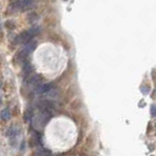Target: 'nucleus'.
I'll return each instance as SVG.
<instances>
[{
    "instance_id": "0eeeda50",
    "label": "nucleus",
    "mask_w": 156,
    "mask_h": 156,
    "mask_svg": "<svg viewBox=\"0 0 156 156\" xmlns=\"http://www.w3.org/2000/svg\"><path fill=\"white\" fill-rule=\"evenodd\" d=\"M41 82H42V76L41 75H33L31 78L28 80V83L29 85H32V86H39V85H41Z\"/></svg>"
},
{
    "instance_id": "ddd939ff",
    "label": "nucleus",
    "mask_w": 156,
    "mask_h": 156,
    "mask_svg": "<svg viewBox=\"0 0 156 156\" xmlns=\"http://www.w3.org/2000/svg\"><path fill=\"white\" fill-rule=\"evenodd\" d=\"M140 91H142L143 94H147V93H149V91H150V87H148V86H142V88H140Z\"/></svg>"
},
{
    "instance_id": "f03ea898",
    "label": "nucleus",
    "mask_w": 156,
    "mask_h": 156,
    "mask_svg": "<svg viewBox=\"0 0 156 156\" xmlns=\"http://www.w3.org/2000/svg\"><path fill=\"white\" fill-rule=\"evenodd\" d=\"M39 27L34 26L32 28H30L26 31H23L22 33H20L15 39V43L16 44H26L27 42H29L31 39L36 36L39 33Z\"/></svg>"
},
{
    "instance_id": "9d476101",
    "label": "nucleus",
    "mask_w": 156,
    "mask_h": 156,
    "mask_svg": "<svg viewBox=\"0 0 156 156\" xmlns=\"http://www.w3.org/2000/svg\"><path fill=\"white\" fill-rule=\"evenodd\" d=\"M32 156H51V151L48 149H38L36 150L34 153L32 154Z\"/></svg>"
},
{
    "instance_id": "2eb2a0df",
    "label": "nucleus",
    "mask_w": 156,
    "mask_h": 156,
    "mask_svg": "<svg viewBox=\"0 0 156 156\" xmlns=\"http://www.w3.org/2000/svg\"><path fill=\"white\" fill-rule=\"evenodd\" d=\"M1 87H2V82L0 81V89H1Z\"/></svg>"
},
{
    "instance_id": "f8f14e48",
    "label": "nucleus",
    "mask_w": 156,
    "mask_h": 156,
    "mask_svg": "<svg viewBox=\"0 0 156 156\" xmlns=\"http://www.w3.org/2000/svg\"><path fill=\"white\" fill-rule=\"evenodd\" d=\"M0 117H1L3 120H9L11 117V112H10V109L9 108H4L3 110L0 113Z\"/></svg>"
},
{
    "instance_id": "4468645a",
    "label": "nucleus",
    "mask_w": 156,
    "mask_h": 156,
    "mask_svg": "<svg viewBox=\"0 0 156 156\" xmlns=\"http://www.w3.org/2000/svg\"><path fill=\"white\" fill-rule=\"evenodd\" d=\"M151 115L153 116V117L155 116V105H151Z\"/></svg>"
},
{
    "instance_id": "1a4fd4ad",
    "label": "nucleus",
    "mask_w": 156,
    "mask_h": 156,
    "mask_svg": "<svg viewBox=\"0 0 156 156\" xmlns=\"http://www.w3.org/2000/svg\"><path fill=\"white\" fill-rule=\"evenodd\" d=\"M40 142V137H39V135L37 133H34L30 137V145L31 146H36L39 145Z\"/></svg>"
},
{
    "instance_id": "7ed1b4c3",
    "label": "nucleus",
    "mask_w": 156,
    "mask_h": 156,
    "mask_svg": "<svg viewBox=\"0 0 156 156\" xmlns=\"http://www.w3.org/2000/svg\"><path fill=\"white\" fill-rule=\"evenodd\" d=\"M51 118V111H40L35 117L34 124L38 127H43L48 123Z\"/></svg>"
},
{
    "instance_id": "6e6552de",
    "label": "nucleus",
    "mask_w": 156,
    "mask_h": 156,
    "mask_svg": "<svg viewBox=\"0 0 156 156\" xmlns=\"http://www.w3.org/2000/svg\"><path fill=\"white\" fill-rule=\"evenodd\" d=\"M32 69H33V67L32 66L30 65L29 63H24V66H23V73H24V76H28L30 73L32 72Z\"/></svg>"
},
{
    "instance_id": "20e7f679",
    "label": "nucleus",
    "mask_w": 156,
    "mask_h": 156,
    "mask_svg": "<svg viewBox=\"0 0 156 156\" xmlns=\"http://www.w3.org/2000/svg\"><path fill=\"white\" fill-rule=\"evenodd\" d=\"M37 108L40 109V111H51V109L54 108V105L50 100H41L40 103H38Z\"/></svg>"
},
{
    "instance_id": "39448f33",
    "label": "nucleus",
    "mask_w": 156,
    "mask_h": 156,
    "mask_svg": "<svg viewBox=\"0 0 156 156\" xmlns=\"http://www.w3.org/2000/svg\"><path fill=\"white\" fill-rule=\"evenodd\" d=\"M36 47H37V42H36L35 40H30L29 42H27V43L26 44V46H24V48L23 49V50L26 52L27 55H29L30 53H32V52L35 50Z\"/></svg>"
},
{
    "instance_id": "9b49d317",
    "label": "nucleus",
    "mask_w": 156,
    "mask_h": 156,
    "mask_svg": "<svg viewBox=\"0 0 156 156\" xmlns=\"http://www.w3.org/2000/svg\"><path fill=\"white\" fill-rule=\"evenodd\" d=\"M32 116H33V110H32V108H27L26 111H24V120L27 122V121H29V120H31L32 119Z\"/></svg>"
},
{
    "instance_id": "423d86ee",
    "label": "nucleus",
    "mask_w": 156,
    "mask_h": 156,
    "mask_svg": "<svg viewBox=\"0 0 156 156\" xmlns=\"http://www.w3.org/2000/svg\"><path fill=\"white\" fill-rule=\"evenodd\" d=\"M52 84H42V85H39L36 88V93L39 94V95H42V94H46L48 91H50L52 89Z\"/></svg>"
},
{
    "instance_id": "f257e3e1",
    "label": "nucleus",
    "mask_w": 156,
    "mask_h": 156,
    "mask_svg": "<svg viewBox=\"0 0 156 156\" xmlns=\"http://www.w3.org/2000/svg\"><path fill=\"white\" fill-rule=\"evenodd\" d=\"M35 0H12L9 6L11 11H26L34 6Z\"/></svg>"
}]
</instances>
